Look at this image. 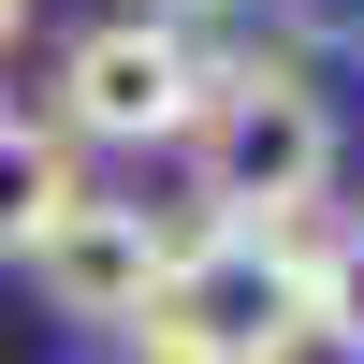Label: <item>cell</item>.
<instances>
[{"mask_svg":"<svg viewBox=\"0 0 364 364\" xmlns=\"http://www.w3.org/2000/svg\"><path fill=\"white\" fill-rule=\"evenodd\" d=\"M190 190H204V219H233V233H291L336 190V102H321L306 58L262 44V58H219V73H204Z\"/></svg>","mask_w":364,"mask_h":364,"instance_id":"cell-1","label":"cell"},{"mask_svg":"<svg viewBox=\"0 0 364 364\" xmlns=\"http://www.w3.org/2000/svg\"><path fill=\"white\" fill-rule=\"evenodd\" d=\"M306 350V233L190 219L161 306L132 321V364H291Z\"/></svg>","mask_w":364,"mask_h":364,"instance_id":"cell-2","label":"cell"},{"mask_svg":"<svg viewBox=\"0 0 364 364\" xmlns=\"http://www.w3.org/2000/svg\"><path fill=\"white\" fill-rule=\"evenodd\" d=\"M204 29H175V15H102V29H73L58 44V87H44V117L73 146H190V117H204Z\"/></svg>","mask_w":364,"mask_h":364,"instance_id":"cell-3","label":"cell"},{"mask_svg":"<svg viewBox=\"0 0 364 364\" xmlns=\"http://www.w3.org/2000/svg\"><path fill=\"white\" fill-rule=\"evenodd\" d=\"M175 248H190V219H161V204H102V190H87L73 219L29 248V291H44L58 321H102V336H132V321L161 306Z\"/></svg>","mask_w":364,"mask_h":364,"instance_id":"cell-4","label":"cell"},{"mask_svg":"<svg viewBox=\"0 0 364 364\" xmlns=\"http://www.w3.org/2000/svg\"><path fill=\"white\" fill-rule=\"evenodd\" d=\"M87 204V175H73V132H58L44 102H0V262H29L58 219Z\"/></svg>","mask_w":364,"mask_h":364,"instance_id":"cell-5","label":"cell"},{"mask_svg":"<svg viewBox=\"0 0 364 364\" xmlns=\"http://www.w3.org/2000/svg\"><path fill=\"white\" fill-rule=\"evenodd\" d=\"M306 350H350L364 364V219L306 233Z\"/></svg>","mask_w":364,"mask_h":364,"instance_id":"cell-6","label":"cell"},{"mask_svg":"<svg viewBox=\"0 0 364 364\" xmlns=\"http://www.w3.org/2000/svg\"><path fill=\"white\" fill-rule=\"evenodd\" d=\"M132 15H175V29H204V15H233V0H132Z\"/></svg>","mask_w":364,"mask_h":364,"instance_id":"cell-7","label":"cell"},{"mask_svg":"<svg viewBox=\"0 0 364 364\" xmlns=\"http://www.w3.org/2000/svg\"><path fill=\"white\" fill-rule=\"evenodd\" d=\"M15 29H29V0H0V58H15Z\"/></svg>","mask_w":364,"mask_h":364,"instance_id":"cell-8","label":"cell"}]
</instances>
